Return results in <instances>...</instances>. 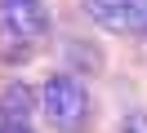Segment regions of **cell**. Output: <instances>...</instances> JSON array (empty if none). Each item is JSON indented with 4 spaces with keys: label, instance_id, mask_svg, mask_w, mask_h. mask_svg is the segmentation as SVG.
Returning <instances> with one entry per match:
<instances>
[{
    "label": "cell",
    "instance_id": "1",
    "mask_svg": "<svg viewBox=\"0 0 147 133\" xmlns=\"http://www.w3.org/2000/svg\"><path fill=\"white\" fill-rule=\"evenodd\" d=\"M40 111L58 133H85V124H89V89L76 76H49L40 84Z\"/></svg>",
    "mask_w": 147,
    "mask_h": 133
},
{
    "label": "cell",
    "instance_id": "2",
    "mask_svg": "<svg viewBox=\"0 0 147 133\" xmlns=\"http://www.w3.org/2000/svg\"><path fill=\"white\" fill-rule=\"evenodd\" d=\"M49 31V9L45 0H0V40L27 44Z\"/></svg>",
    "mask_w": 147,
    "mask_h": 133
},
{
    "label": "cell",
    "instance_id": "3",
    "mask_svg": "<svg viewBox=\"0 0 147 133\" xmlns=\"http://www.w3.org/2000/svg\"><path fill=\"white\" fill-rule=\"evenodd\" d=\"M85 9H89V18L98 27H107V31H138V18H134V9H129L125 0H85Z\"/></svg>",
    "mask_w": 147,
    "mask_h": 133
},
{
    "label": "cell",
    "instance_id": "4",
    "mask_svg": "<svg viewBox=\"0 0 147 133\" xmlns=\"http://www.w3.org/2000/svg\"><path fill=\"white\" fill-rule=\"evenodd\" d=\"M0 111H5V120L18 124V129H27L31 111H36V98H31V89L22 84V80H13V84H5V93H0Z\"/></svg>",
    "mask_w": 147,
    "mask_h": 133
},
{
    "label": "cell",
    "instance_id": "5",
    "mask_svg": "<svg viewBox=\"0 0 147 133\" xmlns=\"http://www.w3.org/2000/svg\"><path fill=\"white\" fill-rule=\"evenodd\" d=\"M120 133H147V111H134V115H125Z\"/></svg>",
    "mask_w": 147,
    "mask_h": 133
},
{
    "label": "cell",
    "instance_id": "6",
    "mask_svg": "<svg viewBox=\"0 0 147 133\" xmlns=\"http://www.w3.org/2000/svg\"><path fill=\"white\" fill-rule=\"evenodd\" d=\"M129 9H134V18H138V31H147V0H125Z\"/></svg>",
    "mask_w": 147,
    "mask_h": 133
},
{
    "label": "cell",
    "instance_id": "7",
    "mask_svg": "<svg viewBox=\"0 0 147 133\" xmlns=\"http://www.w3.org/2000/svg\"><path fill=\"white\" fill-rule=\"evenodd\" d=\"M0 133H9V120H5V111H0Z\"/></svg>",
    "mask_w": 147,
    "mask_h": 133
},
{
    "label": "cell",
    "instance_id": "8",
    "mask_svg": "<svg viewBox=\"0 0 147 133\" xmlns=\"http://www.w3.org/2000/svg\"><path fill=\"white\" fill-rule=\"evenodd\" d=\"M9 133H31V129H18V124H9Z\"/></svg>",
    "mask_w": 147,
    "mask_h": 133
}]
</instances>
